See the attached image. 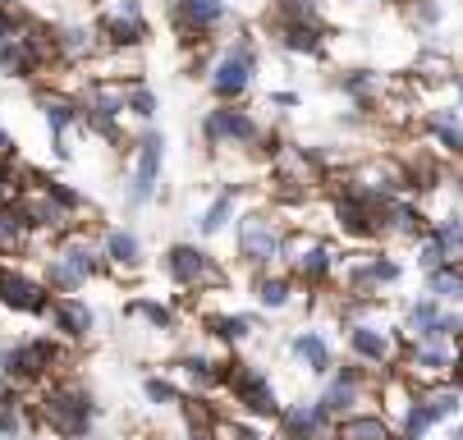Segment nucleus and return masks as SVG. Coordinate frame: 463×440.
Wrapping results in <instances>:
<instances>
[{
    "label": "nucleus",
    "mask_w": 463,
    "mask_h": 440,
    "mask_svg": "<svg viewBox=\"0 0 463 440\" xmlns=\"http://www.w3.org/2000/svg\"><path fill=\"white\" fill-rule=\"evenodd\" d=\"M106 271L101 243L88 229H70L51 243V253L42 257V285L51 294H79L88 280H97Z\"/></svg>",
    "instance_id": "obj_1"
},
{
    "label": "nucleus",
    "mask_w": 463,
    "mask_h": 440,
    "mask_svg": "<svg viewBox=\"0 0 463 440\" xmlns=\"http://www.w3.org/2000/svg\"><path fill=\"white\" fill-rule=\"evenodd\" d=\"M33 408H37V422L51 426L60 440H88L92 435V422H97V399H92L88 386L74 381V376L51 381Z\"/></svg>",
    "instance_id": "obj_2"
},
{
    "label": "nucleus",
    "mask_w": 463,
    "mask_h": 440,
    "mask_svg": "<svg viewBox=\"0 0 463 440\" xmlns=\"http://www.w3.org/2000/svg\"><path fill=\"white\" fill-rule=\"evenodd\" d=\"M285 220L276 211H243L239 216V229H234V253L239 262L257 276V271H276L280 253H285Z\"/></svg>",
    "instance_id": "obj_3"
},
{
    "label": "nucleus",
    "mask_w": 463,
    "mask_h": 440,
    "mask_svg": "<svg viewBox=\"0 0 463 440\" xmlns=\"http://www.w3.org/2000/svg\"><path fill=\"white\" fill-rule=\"evenodd\" d=\"M285 271L307 285V289H326L330 280H335V267H340V253H335V243L312 234V229H289L285 234V253H280Z\"/></svg>",
    "instance_id": "obj_4"
},
{
    "label": "nucleus",
    "mask_w": 463,
    "mask_h": 440,
    "mask_svg": "<svg viewBox=\"0 0 463 440\" xmlns=\"http://www.w3.org/2000/svg\"><path fill=\"white\" fill-rule=\"evenodd\" d=\"M60 362H64V349H60L55 335H28V340H14V344H0V371H5V381L14 390L51 381V371Z\"/></svg>",
    "instance_id": "obj_5"
},
{
    "label": "nucleus",
    "mask_w": 463,
    "mask_h": 440,
    "mask_svg": "<svg viewBox=\"0 0 463 440\" xmlns=\"http://www.w3.org/2000/svg\"><path fill=\"white\" fill-rule=\"evenodd\" d=\"M335 280H340L345 298H376L381 289H394L404 280V267L390 253H349V257H340Z\"/></svg>",
    "instance_id": "obj_6"
},
{
    "label": "nucleus",
    "mask_w": 463,
    "mask_h": 440,
    "mask_svg": "<svg viewBox=\"0 0 463 440\" xmlns=\"http://www.w3.org/2000/svg\"><path fill=\"white\" fill-rule=\"evenodd\" d=\"M221 390H230L234 395V404L243 408V413H252V417H280V399H276V386H271V376L261 371L257 362H225V386Z\"/></svg>",
    "instance_id": "obj_7"
},
{
    "label": "nucleus",
    "mask_w": 463,
    "mask_h": 440,
    "mask_svg": "<svg viewBox=\"0 0 463 440\" xmlns=\"http://www.w3.org/2000/svg\"><path fill=\"white\" fill-rule=\"evenodd\" d=\"M404 331H385L381 322H367V326H349V353L358 367L385 376V371H400V358H404Z\"/></svg>",
    "instance_id": "obj_8"
},
{
    "label": "nucleus",
    "mask_w": 463,
    "mask_h": 440,
    "mask_svg": "<svg viewBox=\"0 0 463 440\" xmlns=\"http://www.w3.org/2000/svg\"><path fill=\"white\" fill-rule=\"evenodd\" d=\"M165 276H170L179 289H197V294L225 285L221 262L207 253V248H197V243H175V248H165Z\"/></svg>",
    "instance_id": "obj_9"
},
{
    "label": "nucleus",
    "mask_w": 463,
    "mask_h": 440,
    "mask_svg": "<svg viewBox=\"0 0 463 440\" xmlns=\"http://www.w3.org/2000/svg\"><path fill=\"white\" fill-rule=\"evenodd\" d=\"M400 371L409 376L418 390L449 381V371H454V340H409L404 358H400Z\"/></svg>",
    "instance_id": "obj_10"
},
{
    "label": "nucleus",
    "mask_w": 463,
    "mask_h": 440,
    "mask_svg": "<svg viewBox=\"0 0 463 440\" xmlns=\"http://www.w3.org/2000/svg\"><path fill=\"white\" fill-rule=\"evenodd\" d=\"M367 390H376V381H372V371L367 367H335L326 376V386H321V395H317V404L330 413V417H349V413H358V404L367 399Z\"/></svg>",
    "instance_id": "obj_11"
},
{
    "label": "nucleus",
    "mask_w": 463,
    "mask_h": 440,
    "mask_svg": "<svg viewBox=\"0 0 463 440\" xmlns=\"http://www.w3.org/2000/svg\"><path fill=\"white\" fill-rule=\"evenodd\" d=\"M161 161H165V138L161 134H143L138 147H134V174H128V188H124V202L128 207H147L156 198Z\"/></svg>",
    "instance_id": "obj_12"
},
{
    "label": "nucleus",
    "mask_w": 463,
    "mask_h": 440,
    "mask_svg": "<svg viewBox=\"0 0 463 440\" xmlns=\"http://www.w3.org/2000/svg\"><path fill=\"white\" fill-rule=\"evenodd\" d=\"M203 138H207L212 152H221V147H252V143H261V124H257L248 110L216 106V110H207V119H203Z\"/></svg>",
    "instance_id": "obj_13"
},
{
    "label": "nucleus",
    "mask_w": 463,
    "mask_h": 440,
    "mask_svg": "<svg viewBox=\"0 0 463 440\" xmlns=\"http://www.w3.org/2000/svg\"><path fill=\"white\" fill-rule=\"evenodd\" d=\"M46 322H51L55 340H64V344H88L92 331H97V312H92L79 294H51Z\"/></svg>",
    "instance_id": "obj_14"
},
{
    "label": "nucleus",
    "mask_w": 463,
    "mask_h": 440,
    "mask_svg": "<svg viewBox=\"0 0 463 440\" xmlns=\"http://www.w3.org/2000/svg\"><path fill=\"white\" fill-rule=\"evenodd\" d=\"M431 229V216L413 198H381L376 202V239H404L413 243L418 234Z\"/></svg>",
    "instance_id": "obj_15"
},
{
    "label": "nucleus",
    "mask_w": 463,
    "mask_h": 440,
    "mask_svg": "<svg viewBox=\"0 0 463 440\" xmlns=\"http://www.w3.org/2000/svg\"><path fill=\"white\" fill-rule=\"evenodd\" d=\"M0 307L5 312H19V317H46V307H51V289L19 271V267H5L0 271Z\"/></svg>",
    "instance_id": "obj_16"
},
{
    "label": "nucleus",
    "mask_w": 463,
    "mask_h": 440,
    "mask_svg": "<svg viewBox=\"0 0 463 440\" xmlns=\"http://www.w3.org/2000/svg\"><path fill=\"white\" fill-rule=\"evenodd\" d=\"M252 65H257V51H252V42H239V46H230L221 60H216V70H212V92L230 106V101H239L248 88H252Z\"/></svg>",
    "instance_id": "obj_17"
},
{
    "label": "nucleus",
    "mask_w": 463,
    "mask_h": 440,
    "mask_svg": "<svg viewBox=\"0 0 463 440\" xmlns=\"http://www.w3.org/2000/svg\"><path fill=\"white\" fill-rule=\"evenodd\" d=\"M276 426H280V440H335V417H330L317 399L312 404H285Z\"/></svg>",
    "instance_id": "obj_18"
},
{
    "label": "nucleus",
    "mask_w": 463,
    "mask_h": 440,
    "mask_svg": "<svg viewBox=\"0 0 463 440\" xmlns=\"http://www.w3.org/2000/svg\"><path fill=\"white\" fill-rule=\"evenodd\" d=\"M79 110H83V119L92 124L97 134L115 138V124H119V115H124V88H115V83H88Z\"/></svg>",
    "instance_id": "obj_19"
},
{
    "label": "nucleus",
    "mask_w": 463,
    "mask_h": 440,
    "mask_svg": "<svg viewBox=\"0 0 463 440\" xmlns=\"http://www.w3.org/2000/svg\"><path fill=\"white\" fill-rule=\"evenodd\" d=\"M101 257H106V271H119V276H134L143 267V239L134 229H106L101 239Z\"/></svg>",
    "instance_id": "obj_20"
},
{
    "label": "nucleus",
    "mask_w": 463,
    "mask_h": 440,
    "mask_svg": "<svg viewBox=\"0 0 463 440\" xmlns=\"http://www.w3.org/2000/svg\"><path fill=\"white\" fill-rule=\"evenodd\" d=\"M37 106H42V115H46V129L55 134V156L64 161V156H70V147H64V134H70L74 124L83 119V110H79V101L60 97V92H37Z\"/></svg>",
    "instance_id": "obj_21"
},
{
    "label": "nucleus",
    "mask_w": 463,
    "mask_h": 440,
    "mask_svg": "<svg viewBox=\"0 0 463 440\" xmlns=\"http://www.w3.org/2000/svg\"><path fill=\"white\" fill-rule=\"evenodd\" d=\"M289 353L298 358V367H307V376H321V381L335 371V349H330V340L321 331H298L289 340Z\"/></svg>",
    "instance_id": "obj_22"
},
{
    "label": "nucleus",
    "mask_w": 463,
    "mask_h": 440,
    "mask_svg": "<svg viewBox=\"0 0 463 440\" xmlns=\"http://www.w3.org/2000/svg\"><path fill=\"white\" fill-rule=\"evenodd\" d=\"M294 294H298V280L285 267L252 276V298H257V307H267V312H285L294 303Z\"/></svg>",
    "instance_id": "obj_23"
},
{
    "label": "nucleus",
    "mask_w": 463,
    "mask_h": 440,
    "mask_svg": "<svg viewBox=\"0 0 463 440\" xmlns=\"http://www.w3.org/2000/svg\"><path fill=\"white\" fill-rule=\"evenodd\" d=\"M335 440H394V422L381 408H358L335 422Z\"/></svg>",
    "instance_id": "obj_24"
},
{
    "label": "nucleus",
    "mask_w": 463,
    "mask_h": 440,
    "mask_svg": "<svg viewBox=\"0 0 463 440\" xmlns=\"http://www.w3.org/2000/svg\"><path fill=\"white\" fill-rule=\"evenodd\" d=\"M28 248H37V229L28 225V216L14 202L0 207V257H24Z\"/></svg>",
    "instance_id": "obj_25"
},
{
    "label": "nucleus",
    "mask_w": 463,
    "mask_h": 440,
    "mask_svg": "<svg viewBox=\"0 0 463 440\" xmlns=\"http://www.w3.org/2000/svg\"><path fill=\"white\" fill-rule=\"evenodd\" d=\"M225 19V5L221 0H179L175 5V28L184 37H197V33H207Z\"/></svg>",
    "instance_id": "obj_26"
},
{
    "label": "nucleus",
    "mask_w": 463,
    "mask_h": 440,
    "mask_svg": "<svg viewBox=\"0 0 463 440\" xmlns=\"http://www.w3.org/2000/svg\"><path fill=\"white\" fill-rule=\"evenodd\" d=\"M422 129L440 143V152H449L454 161H463V115L458 110H431L422 119Z\"/></svg>",
    "instance_id": "obj_27"
},
{
    "label": "nucleus",
    "mask_w": 463,
    "mask_h": 440,
    "mask_svg": "<svg viewBox=\"0 0 463 440\" xmlns=\"http://www.w3.org/2000/svg\"><path fill=\"white\" fill-rule=\"evenodd\" d=\"M239 193H243V188L239 183H225L221 188V193L212 198V207L203 211V216H197V234H203V239H216L230 220H234V207H239Z\"/></svg>",
    "instance_id": "obj_28"
},
{
    "label": "nucleus",
    "mask_w": 463,
    "mask_h": 440,
    "mask_svg": "<svg viewBox=\"0 0 463 440\" xmlns=\"http://www.w3.org/2000/svg\"><path fill=\"white\" fill-rule=\"evenodd\" d=\"M33 183H37L42 193L51 198V207H55V211H60L64 220H70V225H74V220H79V216L88 211V198L79 193V188H70V183H60V179H46V174H37V170H33Z\"/></svg>",
    "instance_id": "obj_29"
},
{
    "label": "nucleus",
    "mask_w": 463,
    "mask_h": 440,
    "mask_svg": "<svg viewBox=\"0 0 463 440\" xmlns=\"http://www.w3.org/2000/svg\"><path fill=\"white\" fill-rule=\"evenodd\" d=\"M418 404H422V413L431 417V426H440V422H454V417H458V408H463V395H458L449 381H440V386H427V390H418Z\"/></svg>",
    "instance_id": "obj_30"
},
{
    "label": "nucleus",
    "mask_w": 463,
    "mask_h": 440,
    "mask_svg": "<svg viewBox=\"0 0 463 440\" xmlns=\"http://www.w3.org/2000/svg\"><path fill=\"white\" fill-rule=\"evenodd\" d=\"M427 298L445 303V307H463V267H436L427 271Z\"/></svg>",
    "instance_id": "obj_31"
},
{
    "label": "nucleus",
    "mask_w": 463,
    "mask_h": 440,
    "mask_svg": "<svg viewBox=\"0 0 463 440\" xmlns=\"http://www.w3.org/2000/svg\"><path fill=\"white\" fill-rule=\"evenodd\" d=\"M431 234H436V243H440V253H445V262L449 267H463V216H436L431 220Z\"/></svg>",
    "instance_id": "obj_32"
},
{
    "label": "nucleus",
    "mask_w": 463,
    "mask_h": 440,
    "mask_svg": "<svg viewBox=\"0 0 463 440\" xmlns=\"http://www.w3.org/2000/svg\"><path fill=\"white\" fill-rule=\"evenodd\" d=\"M207 331L221 344H243L257 331V317H248V312H221V317H207Z\"/></svg>",
    "instance_id": "obj_33"
},
{
    "label": "nucleus",
    "mask_w": 463,
    "mask_h": 440,
    "mask_svg": "<svg viewBox=\"0 0 463 440\" xmlns=\"http://www.w3.org/2000/svg\"><path fill=\"white\" fill-rule=\"evenodd\" d=\"M280 42H285L289 51L317 55V51H321V28L307 23V19H280Z\"/></svg>",
    "instance_id": "obj_34"
},
{
    "label": "nucleus",
    "mask_w": 463,
    "mask_h": 440,
    "mask_svg": "<svg viewBox=\"0 0 463 440\" xmlns=\"http://www.w3.org/2000/svg\"><path fill=\"white\" fill-rule=\"evenodd\" d=\"M55 51H60V55H70V60H83V55L97 51V33L70 23V28H60V33H55Z\"/></svg>",
    "instance_id": "obj_35"
},
{
    "label": "nucleus",
    "mask_w": 463,
    "mask_h": 440,
    "mask_svg": "<svg viewBox=\"0 0 463 440\" xmlns=\"http://www.w3.org/2000/svg\"><path fill=\"white\" fill-rule=\"evenodd\" d=\"M124 312H128V317H143L152 331H175V312L165 303H156V298H134Z\"/></svg>",
    "instance_id": "obj_36"
},
{
    "label": "nucleus",
    "mask_w": 463,
    "mask_h": 440,
    "mask_svg": "<svg viewBox=\"0 0 463 440\" xmlns=\"http://www.w3.org/2000/svg\"><path fill=\"white\" fill-rule=\"evenodd\" d=\"M143 395H147V404H156V408H179L188 395L170 381V376H147L143 381Z\"/></svg>",
    "instance_id": "obj_37"
},
{
    "label": "nucleus",
    "mask_w": 463,
    "mask_h": 440,
    "mask_svg": "<svg viewBox=\"0 0 463 440\" xmlns=\"http://www.w3.org/2000/svg\"><path fill=\"white\" fill-rule=\"evenodd\" d=\"M124 110H128V115H138V119H152V115H156V92L143 88V83L124 88Z\"/></svg>",
    "instance_id": "obj_38"
},
{
    "label": "nucleus",
    "mask_w": 463,
    "mask_h": 440,
    "mask_svg": "<svg viewBox=\"0 0 463 440\" xmlns=\"http://www.w3.org/2000/svg\"><path fill=\"white\" fill-rule=\"evenodd\" d=\"M413 257H418V267H422V271L445 267V253H440V243H436V234H431V229L413 239Z\"/></svg>",
    "instance_id": "obj_39"
},
{
    "label": "nucleus",
    "mask_w": 463,
    "mask_h": 440,
    "mask_svg": "<svg viewBox=\"0 0 463 440\" xmlns=\"http://www.w3.org/2000/svg\"><path fill=\"white\" fill-rule=\"evenodd\" d=\"M24 193V170L14 161H0V207H10Z\"/></svg>",
    "instance_id": "obj_40"
},
{
    "label": "nucleus",
    "mask_w": 463,
    "mask_h": 440,
    "mask_svg": "<svg viewBox=\"0 0 463 440\" xmlns=\"http://www.w3.org/2000/svg\"><path fill=\"white\" fill-rule=\"evenodd\" d=\"M409 19L422 23V28H436L440 23V5L436 0H409Z\"/></svg>",
    "instance_id": "obj_41"
},
{
    "label": "nucleus",
    "mask_w": 463,
    "mask_h": 440,
    "mask_svg": "<svg viewBox=\"0 0 463 440\" xmlns=\"http://www.w3.org/2000/svg\"><path fill=\"white\" fill-rule=\"evenodd\" d=\"M19 23H24V19H19V14H14L10 5H0V46L19 37Z\"/></svg>",
    "instance_id": "obj_42"
},
{
    "label": "nucleus",
    "mask_w": 463,
    "mask_h": 440,
    "mask_svg": "<svg viewBox=\"0 0 463 440\" xmlns=\"http://www.w3.org/2000/svg\"><path fill=\"white\" fill-rule=\"evenodd\" d=\"M340 88H345L349 97H358V101H367V97H372V74H349V79H345Z\"/></svg>",
    "instance_id": "obj_43"
},
{
    "label": "nucleus",
    "mask_w": 463,
    "mask_h": 440,
    "mask_svg": "<svg viewBox=\"0 0 463 440\" xmlns=\"http://www.w3.org/2000/svg\"><path fill=\"white\" fill-rule=\"evenodd\" d=\"M19 156V147H14V138H10V129L0 124V161H14Z\"/></svg>",
    "instance_id": "obj_44"
},
{
    "label": "nucleus",
    "mask_w": 463,
    "mask_h": 440,
    "mask_svg": "<svg viewBox=\"0 0 463 440\" xmlns=\"http://www.w3.org/2000/svg\"><path fill=\"white\" fill-rule=\"evenodd\" d=\"M271 101H276V106H298V97H294V92H276Z\"/></svg>",
    "instance_id": "obj_45"
},
{
    "label": "nucleus",
    "mask_w": 463,
    "mask_h": 440,
    "mask_svg": "<svg viewBox=\"0 0 463 440\" xmlns=\"http://www.w3.org/2000/svg\"><path fill=\"white\" fill-rule=\"evenodd\" d=\"M445 440H463V426H454V431H449V435H445Z\"/></svg>",
    "instance_id": "obj_46"
},
{
    "label": "nucleus",
    "mask_w": 463,
    "mask_h": 440,
    "mask_svg": "<svg viewBox=\"0 0 463 440\" xmlns=\"http://www.w3.org/2000/svg\"><path fill=\"white\" fill-rule=\"evenodd\" d=\"M458 106H463V88H458Z\"/></svg>",
    "instance_id": "obj_47"
},
{
    "label": "nucleus",
    "mask_w": 463,
    "mask_h": 440,
    "mask_svg": "<svg viewBox=\"0 0 463 440\" xmlns=\"http://www.w3.org/2000/svg\"><path fill=\"white\" fill-rule=\"evenodd\" d=\"M147 440H165V435H147Z\"/></svg>",
    "instance_id": "obj_48"
},
{
    "label": "nucleus",
    "mask_w": 463,
    "mask_h": 440,
    "mask_svg": "<svg viewBox=\"0 0 463 440\" xmlns=\"http://www.w3.org/2000/svg\"><path fill=\"white\" fill-rule=\"evenodd\" d=\"M0 271H5V267H0Z\"/></svg>",
    "instance_id": "obj_49"
},
{
    "label": "nucleus",
    "mask_w": 463,
    "mask_h": 440,
    "mask_svg": "<svg viewBox=\"0 0 463 440\" xmlns=\"http://www.w3.org/2000/svg\"><path fill=\"white\" fill-rule=\"evenodd\" d=\"M394 440H400V435H394Z\"/></svg>",
    "instance_id": "obj_50"
}]
</instances>
